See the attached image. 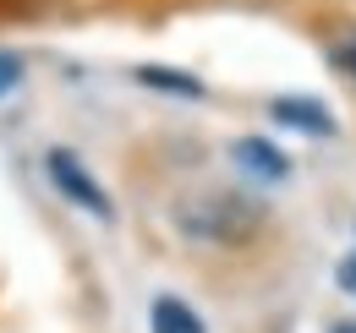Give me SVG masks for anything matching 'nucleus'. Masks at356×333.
<instances>
[{"instance_id": "1", "label": "nucleus", "mask_w": 356, "mask_h": 333, "mask_svg": "<svg viewBox=\"0 0 356 333\" xmlns=\"http://www.w3.org/2000/svg\"><path fill=\"white\" fill-rule=\"evenodd\" d=\"M176 219H181V230H186V235H197V241L236 246V241H247V235H252V224L264 219V208H258V203H247V197H236V191H203V197L181 203Z\"/></svg>"}, {"instance_id": "2", "label": "nucleus", "mask_w": 356, "mask_h": 333, "mask_svg": "<svg viewBox=\"0 0 356 333\" xmlns=\"http://www.w3.org/2000/svg\"><path fill=\"white\" fill-rule=\"evenodd\" d=\"M44 169H49V180H55V191L66 197V203H77L83 213H93V219H115V203L104 197V186L93 180L88 169H83V159L72 153V148H49V159H44Z\"/></svg>"}, {"instance_id": "3", "label": "nucleus", "mask_w": 356, "mask_h": 333, "mask_svg": "<svg viewBox=\"0 0 356 333\" xmlns=\"http://www.w3.org/2000/svg\"><path fill=\"white\" fill-rule=\"evenodd\" d=\"M268 115L291 131H307V137H334V115L318 104V99H274Z\"/></svg>"}, {"instance_id": "4", "label": "nucleus", "mask_w": 356, "mask_h": 333, "mask_svg": "<svg viewBox=\"0 0 356 333\" xmlns=\"http://www.w3.org/2000/svg\"><path fill=\"white\" fill-rule=\"evenodd\" d=\"M230 153H236V164L247 169V175H258V180H285V175H291V159L274 153V142H264V137H247V142H236Z\"/></svg>"}, {"instance_id": "5", "label": "nucleus", "mask_w": 356, "mask_h": 333, "mask_svg": "<svg viewBox=\"0 0 356 333\" xmlns=\"http://www.w3.org/2000/svg\"><path fill=\"white\" fill-rule=\"evenodd\" d=\"M148 323H154V333H203V317L186 300H176V295H159L154 311H148Z\"/></svg>"}, {"instance_id": "6", "label": "nucleus", "mask_w": 356, "mask_h": 333, "mask_svg": "<svg viewBox=\"0 0 356 333\" xmlns=\"http://www.w3.org/2000/svg\"><path fill=\"white\" fill-rule=\"evenodd\" d=\"M137 83H148V87H170V93H203V87L192 83V77H176V71H159V66H137Z\"/></svg>"}, {"instance_id": "7", "label": "nucleus", "mask_w": 356, "mask_h": 333, "mask_svg": "<svg viewBox=\"0 0 356 333\" xmlns=\"http://www.w3.org/2000/svg\"><path fill=\"white\" fill-rule=\"evenodd\" d=\"M17 83H22V60L0 49V99H6V93H11V87H17Z\"/></svg>"}, {"instance_id": "8", "label": "nucleus", "mask_w": 356, "mask_h": 333, "mask_svg": "<svg viewBox=\"0 0 356 333\" xmlns=\"http://www.w3.org/2000/svg\"><path fill=\"white\" fill-rule=\"evenodd\" d=\"M334 66H340V71H346V77L356 83V39H346V44H340V55H334Z\"/></svg>"}, {"instance_id": "9", "label": "nucleus", "mask_w": 356, "mask_h": 333, "mask_svg": "<svg viewBox=\"0 0 356 333\" xmlns=\"http://www.w3.org/2000/svg\"><path fill=\"white\" fill-rule=\"evenodd\" d=\"M340 284L356 295V257H346V262H340Z\"/></svg>"}, {"instance_id": "10", "label": "nucleus", "mask_w": 356, "mask_h": 333, "mask_svg": "<svg viewBox=\"0 0 356 333\" xmlns=\"http://www.w3.org/2000/svg\"><path fill=\"white\" fill-rule=\"evenodd\" d=\"M329 333H356V323H334V328H329Z\"/></svg>"}]
</instances>
